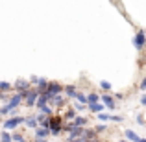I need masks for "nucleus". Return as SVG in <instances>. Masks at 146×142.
Masks as SVG:
<instances>
[{"label":"nucleus","mask_w":146,"mask_h":142,"mask_svg":"<svg viewBox=\"0 0 146 142\" xmlns=\"http://www.w3.org/2000/svg\"><path fill=\"white\" fill-rule=\"evenodd\" d=\"M24 124H26V127H32V129H35V127H37V120H35V116L24 118Z\"/></svg>","instance_id":"15"},{"label":"nucleus","mask_w":146,"mask_h":142,"mask_svg":"<svg viewBox=\"0 0 146 142\" xmlns=\"http://www.w3.org/2000/svg\"><path fill=\"white\" fill-rule=\"evenodd\" d=\"M82 133H83L82 127H72L70 129V137H68V139H78V137H82Z\"/></svg>","instance_id":"17"},{"label":"nucleus","mask_w":146,"mask_h":142,"mask_svg":"<svg viewBox=\"0 0 146 142\" xmlns=\"http://www.w3.org/2000/svg\"><path fill=\"white\" fill-rule=\"evenodd\" d=\"M9 89H11V83H7V81H0V92H7Z\"/></svg>","instance_id":"21"},{"label":"nucleus","mask_w":146,"mask_h":142,"mask_svg":"<svg viewBox=\"0 0 146 142\" xmlns=\"http://www.w3.org/2000/svg\"><path fill=\"white\" fill-rule=\"evenodd\" d=\"M48 135H50V131H48V129H44V127L35 129V139H44V137H48Z\"/></svg>","instance_id":"13"},{"label":"nucleus","mask_w":146,"mask_h":142,"mask_svg":"<svg viewBox=\"0 0 146 142\" xmlns=\"http://www.w3.org/2000/svg\"><path fill=\"white\" fill-rule=\"evenodd\" d=\"M106 129H107V125H96V129H94V133H102V131H106Z\"/></svg>","instance_id":"27"},{"label":"nucleus","mask_w":146,"mask_h":142,"mask_svg":"<svg viewBox=\"0 0 146 142\" xmlns=\"http://www.w3.org/2000/svg\"><path fill=\"white\" fill-rule=\"evenodd\" d=\"M137 122H139V124H144V118H143V114H139V116H137Z\"/></svg>","instance_id":"32"},{"label":"nucleus","mask_w":146,"mask_h":142,"mask_svg":"<svg viewBox=\"0 0 146 142\" xmlns=\"http://www.w3.org/2000/svg\"><path fill=\"white\" fill-rule=\"evenodd\" d=\"M87 107H89V109L93 111V113H96V114L100 113V111H106V107H104L100 102H98V103H87Z\"/></svg>","instance_id":"10"},{"label":"nucleus","mask_w":146,"mask_h":142,"mask_svg":"<svg viewBox=\"0 0 146 142\" xmlns=\"http://www.w3.org/2000/svg\"><path fill=\"white\" fill-rule=\"evenodd\" d=\"M63 90H65V92H67V96H70V98H74V94L78 92L74 85H67V87H63Z\"/></svg>","instance_id":"18"},{"label":"nucleus","mask_w":146,"mask_h":142,"mask_svg":"<svg viewBox=\"0 0 146 142\" xmlns=\"http://www.w3.org/2000/svg\"><path fill=\"white\" fill-rule=\"evenodd\" d=\"M83 142H98L96 139H91V140H85V139H83Z\"/></svg>","instance_id":"33"},{"label":"nucleus","mask_w":146,"mask_h":142,"mask_svg":"<svg viewBox=\"0 0 146 142\" xmlns=\"http://www.w3.org/2000/svg\"><path fill=\"white\" fill-rule=\"evenodd\" d=\"M85 103H76V109H80V111H82V109H85Z\"/></svg>","instance_id":"30"},{"label":"nucleus","mask_w":146,"mask_h":142,"mask_svg":"<svg viewBox=\"0 0 146 142\" xmlns=\"http://www.w3.org/2000/svg\"><path fill=\"white\" fill-rule=\"evenodd\" d=\"M100 102V94H89V96H87V103H98Z\"/></svg>","instance_id":"19"},{"label":"nucleus","mask_w":146,"mask_h":142,"mask_svg":"<svg viewBox=\"0 0 146 142\" xmlns=\"http://www.w3.org/2000/svg\"><path fill=\"white\" fill-rule=\"evenodd\" d=\"M67 118H68V120H74V118H76V111L74 109H68L67 111Z\"/></svg>","instance_id":"25"},{"label":"nucleus","mask_w":146,"mask_h":142,"mask_svg":"<svg viewBox=\"0 0 146 142\" xmlns=\"http://www.w3.org/2000/svg\"><path fill=\"white\" fill-rule=\"evenodd\" d=\"M144 41H146L144 32H143V30H139V32H137V35H135V39H133L135 48H137V50H143V48H144Z\"/></svg>","instance_id":"6"},{"label":"nucleus","mask_w":146,"mask_h":142,"mask_svg":"<svg viewBox=\"0 0 146 142\" xmlns=\"http://www.w3.org/2000/svg\"><path fill=\"white\" fill-rule=\"evenodd\" d=\"M67 142H83V137H78V139H68Z\"/></svg>","instance_id":"28"},{"label":"nucleus","mask_w":146,"mask_h":142,"mask_svg":"<svg viewBox=\"0 0 146 142\" xmlns=\"http://www.w3.org/2000/svg\"><path fill=\"white\" fill-rule=\"evenodd\" d=\"M87 124V118H83V116H76L74 120H72V125L74 127H82V125H85Z\"/></svg>","instance_id":"12"},{"label":"nucleus","mask_w":146,"mask_h":142,"mask_svg":"<svg viewBox=\"0 0 146 142\" xmlns=\"http://www.w3.org/2000/svg\"><path fill=\"white\" fill-rule=\"evenodd\" d=\"M50 102L54 103V105H57V107H63L65 105V100L61 98L59 94H56V96H52V100H50Z\"/></svg>","instance_id":"14"},{"label":"nucleus","mask_w":146,"mask_h":142,"mask_svg":"<svg viewBox=\"0 0 146 142\" xmlns=\"http://www.w3.org/2000/svg\"><path fill=\"white\" fill-rule=\"evenodd\" d=\"M22 94V100L26 102V105L28 107H33L37 102V96H39V92L37 90H26V92H21Z\"/></svg>","instance_id":"2"},{"label":"nucleus","mask_w":146,"mask_h":142,"mask_svg":"<svg viewBox=\"0 0 146 142\" xmlns=\"http://www.w3.org/2000/svg\"><path fill=\"white\" fill-rule=\"evenodd\" d=\"M141 90H146V79L141 81Z\"/></svg>","instance_id":"31"},{"label":"nucleus","mask_w":146,"mask_h":142,"mask_svg":"<svg viewBox=\"0 0 146 142\" xmlns=\"http://www.w3.org/2000/svg\"><path fill=\"white\" fill-rule=\"evenodd\" d=\"M35 83H37V92H44L46 90V87H48V81L44 78H35Z\"/></svg>","instance_id":"9"},{"label":"nucleus","mask_w":146,"mask_h":142,"mask_svg":"<svg viewBox=\"0 0 146 142\" xmlns=\"http://www.w3.org/2000/svg\"><path fill=\"white\" fill-rule=\"evenodd\" d=\"M35 142H46L44 139H35Z\"/></svg>","instance_id":"34"},{"label":"nucleus","mask_w":146,"mask_h":142,"mask_svg":"<svg viewBox=\"0 0 146 142\" xmlns=\"http://www.w3.org/2000/svg\"><path fill=\"white\" fill-rule=\"evenodd\" d=\"M19 124H24V116H13V118H9V120H6L4 127H6V131H11V129H15Z\"/></svg>","instance_id":"3"},{"label":"nucleus","mask_w":146,"mask_h":142,"mask_svg":"<svg viewBox=\"0 0 146 142\" xmlns=\"http://www.w3.org/2000/svg\"><path fill=\"white\" fill-rule=\"evenodd\" d=\"M98 118L102 122H122V116H115V114H106V113H98Z\"/></svg>","instance_id":"8"},{"label":"nucleus","mask_w":146,"mask_h":142,"mask_svg":"<svg viewBox=\"0 0 146 142\" xmlns=\"http://www.w3.org/2000/svg\"><path fill=\"white\" fill-rule=\"evenodd\" d=\"M82 137L85 140H91V139H96V133H94V129H83Z\"/></svg>","instance_id":"11"},{"label":"nucleus","mask_w":146,"mask_h":142,"mask_svg":"<svg viewBox=\"0 0 146 142\" xmlns=\"http://www.w3.org/2000/svg\"><path fill=\"white\" fill-rule=\"evenodd\" d=\"M100 87H102L104 90H111V83L109 81H100Z\"/></svg>","instance_id":"26"},{"label":"nucleus","mask_w":146,"mask_h":142,"mask_svg":"<svg viewBox=\"0 0 146 142\" xmlns=\"http://www.w3.org/2000/svg\"><path fill=\"white\" fill-rule=\"evenodd\" d=\"M22 102V94H15L13 98H9V102L6 103V105L0 109V114H11V113H15V109H17V105Z\"/></svg>","instance_id":"1"},{"label":"nucleus","mask_w":146,"mask_h":142,"mask_svg":"<svg viewBox=\"0 0 146 142\" xmlns=\"http://www.w3.org/2000/svg\"><path fill=\"white\" fill-rule=\"evenodd\" d=\"M41 109V114H44V116H50L52 114V109H50L48 105H43V107H39Z\"/></svg>","instance_id":"23"},{"label":"nucleus","mask_w":146,"mask_h":142,"mask_svg":"<svg viewBox=\"0 0 146 142\" xmlns=\"http://www.w3.org/2000/svg\"><path fill=\"white\" fill-rule=\"evenodd\" d=\"M24 139H22V135H19V133H13L11 135V142H22Z\"/></svg>","instance_id":"24"},{"label":"nucleus","mask_w":146,"mask_h":142,"mask_svg":"<svg viewBox=\"0 0 146 142\" xmlns=\"http://www.w3.org/2000/svg\"><path fill=\"white\" fill-rule=\"evenodd\" d=\"M137 142H146V139H141V137H139V140H137Z\"/></svg>","instance_id":"35"},{"label":"nucleus","mask_w":146,"mask_h":142,"mask_svg":"<svg viewBox=\"0 0 146 142\" xmlns=\"http://www.w3.org/2000/svg\"><path fill=\"white\" fill-rule=\"evenodd\" d=\"M100 100H102V105L107 107L109 111H115V109H117V103H115V98H113V96L102 94V96H100Z\"/></svg>","instance_id":"4"},{"label":"nucleus","mask_w":146,"mask_h":142,"mask_svg":"<svg viewBox=\"0 0 146 142\" xmlns=\"http://www.w3.org/2000/svg\"><path fill=\"white\" fill-rule=\"evenodd\" d=\"M61 90H63V87H61L59 83H56V81H48V87H46V92H48V94L56 96V94H59Z\"/></svg>","instance_id":"7"},{"label":"nucleus","mask_w":146,"mask_h":142,"mask_svg":"<svg viewBox=\"0 0 146 142\" xmlns=\"http://www.w3.org/2000/svg\"><path fill=\"white\" fill-rule=\"evenodd\" d=\"M0 100H7V102H9V96H7L6 92H0Z\"/></svg>","instance_id":"29"},{"label":"nucleus","mask_w":146,"mask_h":142,"mask_svg":"<svg viewBox=\"0 0 146 142\" xmlns=\"http://www.w3.org/2000/svg\"><path fill=\"white\" fill-rule=\"evenodd\" d=\"M74 98L78 100L80 103H85V105H87V96L83 94V92H76V94H74Z\"/></svg>","instance_id":"20"},{"label":"nucleus","mask_w":146,"mask_h":142,"mask_svg":"<svg viewBox=\"0 0 146 142\" xmlns=\"http://www.w3.org/2000/svg\"><path fill=\"white\" fill-rule=\"evenodd\" d=\"M11 89H15L19 94H21V92H26V90H30V81H26V79H19L15 85H11Z\"/></svg>","instance_id":"5"},{"label":"nucleus","mask_w":146,"mask_h":142,"mask_svg":"<svg viewBox=\"0 0 146 142\" xmlns=\"http://www.w3.org/2000/svg\"><path fill=\"white\" fill-rule=\"evenodd\" d=\"M22 142H24V140H22Z\"/></svg>","instance_id":"37"},{"label":"nucleus","mask_w":146,"mask_h":142,"mask_svg":"<svg viewBox=\"0 0 146 142\" xmlns=\"http://www.w3.org/2000/svg\"><path fill=\"white\" fill-rule=\"evenodd\" d=\"M0 142H11V135H9L7 131L0 133Z\"/></svg>","instance_id":"22"},{"label":"nucleus","mask_w":146,"mask_h":142,"mask_svg":"<svg viewBox=\"0 0 146 142\" xmlns=\"http://www.w3.org/2000/svg\"><path fill=\"white\" fill-rule=\"evenodd\" d=\"M126 139L131 140V142H137L139 140V135H137L135 131H131V129H126Z\"/></svg>","instance_id":"16"},{"label":"nucleus","mask_w":146,"mask_h":142,"mask_svg":"<svg viewBox=\"0 0 146 142\" xmlns=\"http://www.w3.org/2000/svg\"><path fill=\"white\" fill-rule=\"evenodd\" d=\"M120 142H128V140H120Z\"/></svg>","instance_id":"36"}]
</instances>
